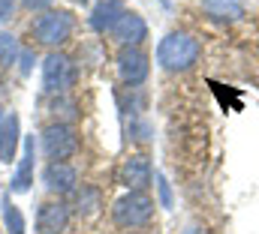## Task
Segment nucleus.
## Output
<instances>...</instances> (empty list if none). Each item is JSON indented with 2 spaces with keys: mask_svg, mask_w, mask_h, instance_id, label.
I'll list each match as a JSON object with an SVG mask.
<instances>
[{
  "mask_svg": "<svg viewBox=\"0 0 259 234\" xmlns=\"http://www.w3.org/2000/svg\"><path fill=\"white\" fill-rule=\"evenodd\" d=\"M199 54H202L199 39L190 36V33H184V30L166 33L160 39V45H157V63L166 72H187V69H193Z\"/></svg>",
  "mask_w": 259,
  "mask_h": 234,
  "instance_id": "obj_1",
  "label": "nucleus"
},
{
  "mask_svg": "<svg viewBox=\"0 0 259 234\" xmlns=\"http://www.w3.org/2000/svg\"><path fill=\"white\" fill-rule=\"evenodd\" d=\"M72 30H75V15L69 9H46L30 21L33 42L46 45V48H58V45L69 42Z\"/></svg>",
  "mask_w": 259,
  "mask_h": 234,
  "instance_id": "obj_2",
  "label": "nucleus"
},
{
  "mask_svg": "<svg viewBox=\"0 0 259 234\" xmlns=\"http://www.w3.org/2000/svg\"><path fill=\"white\" fill-rule=\"evenodd\" d=\"M154 207H157V204H154V198H151L148 192H127V195H121V198L115 201L112 219H115L118 228H142V225L151 222Z\"/></svg>",
  "mask_w": 259,
  "mask_h": 234,
  "instance_id": "obj_3",
  "label": "nucleus"
},
{
  "mask_svg": "<svg viewBox=\"0 0 259 234\" xmlns=\"http://www.w3.org/2000/svg\"><path fill=\"white\" fill-rule=\"evenodd\" d=\"M39 138H42V153H46V159H52V162H66V159H72V156L78 153V147H81L75 126H72V123H61V120L49 123Z\"/></svg>",
  "mask_w": 259,
  "mask_h": 234,
  "instance_id": "obj_4",
  "label": "nucleus"
},
{
  "mask_svg": "<svg viewBox=\"0 0 259 234\" xmlns=\"http://www.w3.org/2000/svg\"><path fill=\"white\" fill-rule=\"evenodd\" d=\"M75 81H78V66H75L72 57H66L61 51H52L42 60V84H46L49 93L64 96L75 87Z\"/></svg>",
  "mask_w": 259,
  "mask_h": 234,
  "instance_id": "obj_5",
  "label": "nucleus"
},
{
  "mask_svg": "<svg viewBox=\"0 0 259 234\" xmlns=\"http://www.w3.org/2000/svg\"><path fill=\"white\" fill-rule=\"evenodd\" d=\"M115 66H118V78L127 84L130 90L139 87V84H145V78H148V72H151L148 54H145L139 45H124V48L118 51Z\"/></svg>",
  "mask_w": 259,
  "mask_h": 234,
  "instance_id": "obj_6",
  "label": "nucleus"
},
{
  "mask_svg": "<svg viewBox=\"0 0 259 234\" xmlns=\"http://www.w3.org/2000/svg\"><path fill=\"white\" fill-rule=\"evenodd\" d=\"M72 210L64 198H49L36 210V234H64L69 228Z\"/></svg>",
  "mask_w": 259,
  "mask_h": 234,
  "instance_id": "obj_7",
  "label": "nucleus"
},
{
  "mask_svg": "<svg viewBox=\"0 0 259 234\" xmlns=\"http://www.w3.org/2000/svg\"><path fill=\"white\" fill-rule=\"evenodd\" d=\"M42 183L52 195L64 198V195H72L78 189V171L69 162H49L42 168Z\"/></svg>",
  "mask_w": 259,
  "mask_h": 234,
  "instance_id": "obj_8",
  "label": "nucleus"
},
{
  "mask_svg": "<svg viewBox=\"0 0 259 234\" xmlns=\"http://www.w3.org/2000/svg\"><path fill=\"white\" fill-rule=\"evenodd\" d=\"M154 180V168H151V159L145 153H133L130 159H124L121 165V183L127 186L130 192H145Z\"/></svg>",
  "mask_w": 259,
  "mask_h": 234,
  "instance_id": "obj_9",
  "label": "nucleus"
},
{
  "mask_svg": "<svg viewBox=\"0 0 259 234\" xmlns=\"http://www.w3.org/2000/svg\"><path fill=\"white\" fill-rule=\"evenodd\" d=\"M124 15H127V9H124L121 0H100V3L91 9V18H88V21H91V27H94L97 33H112Z\"/></svg>",
  "mask_w": 259,
  "mask_h": 234,
  "instance_id": "obj_10",
  "label": "nucleus"
},
{
  "mask_svg": "<svg viewBox=\"0 0 259 234\" xmlns=\"http://www.w3.org/2000/svg\"><path fill=\"white\" fill-rule=\"evenodd\" d=\"M33 165H36V141H33V135H27L24 147H21L18 168L12 174V192H27L30 189V183H33Z\"/></svg>",
  "mask_w": 259,
  "mask_h": 234,
  "instance_id": "obj_11",
  "label": "nucleus"
},
{
  "mask_svg": "<svg viewBox=\"0 0 259 234\" xmlns=\"http://www.w3.org/2000/svg\"><path fill=\"white\" fill-rule=\"evenodd\" d=\"M112 33H115V39L121 45H142L148 39V24H145V18L139 12H127Z\"/></svg>",
  "mask_w": 259,
  "mask_h": 234,
  "instance_id": "obj_12",
  "label": "nucleus"
},
{
  "mask_svg": "<svg viewBox=\"0 0 259 234\" xmlns=\"http://www.w3.org/2000/svg\"><path fill=\"white\" fill-rule=\"evenodd\" d=\"M21 144V123L18 114H6L0 120V162H12Z\"/></svg>",
  "mask_w": 259,
  "mask_h": 234,
  "instance_id": "obj_13",
  "label": "nucleus"
},
{
  "mask_svg": "<svg viewBox=\"0 0 259 234\" xmlns=\"http://www.w3.org/2000/svg\"><path fill=\"white\" fill-rule=\"evenodd\" d=\"M199 6H202V12L211 21L232 24V21H241L244 18V3L241 0H202Z\"/></svg>",
  "mask_w": 259,
  "mask_h": 234,
  "instance_id": "obj_14",
  "label": "nucleus"
},
{
  "mask_svg": "<svg viewBox=\"0 0 259 234\" xmlns=\"http://www.w3.org/2000/svg\"><path fill=\"white\" fill-rule=\"evenodd\" d=\"M3 225H6V234H24V231H27V225H24V216H21L18 204H12V201H6V204H3Z\"/></svg>",
  "mask_w": 259,
  "mask_h": 234,
  "instance_id": "obj_15",
  "label": "nucleus"
},
{
  "mask_svg": "<svg viewBox=\"0 0 259 234\" xmlns=\"http://www.w3.org/2000/svg\"><path fill=\"white\" fill-rule=\"evenodd\" d=\"M21 54V48H18V39L12 36V33H6V30H0V66L6 69V66H12L15 60Z\"/></svg>",
  "mask_w": 259,
  "mask_h": 234,
  "instance_id": "obj_16",
  "label": "nucleus"
},
{
  "mask_svg": "<svg viewBox=\"0 0 259 234\" xmlns=\"http://www.w3.org/2000/svg\"><path fill=\"white\" fill-rule=\"evenodd\" d=\"M97 207H100V192L81 186V192H78V213H94Z\"/></svg>",
  "mask_w": 259,
  "mask_h": 234,
  "instance_id": "obj_17",
  "label": "nucleus"
},
{
  "mask_svg": "<svg viewBox=\"0 0 259 234\" xmlns=\"http://www.w3.org/2000/svg\"><path fill=\"white\" fill-rule=\"evenodd\" d=\"M157 189H160V204L163 207H172V186L163 174H157Z\"/></svg>",
  "mask_w": 259,
  "mask_h": 234,
  "instance_id": "obj_18",
  "label": "nucleus"
},
{
  "mask_svg": "<svg viewBox=\"0 0 259 234\" xmlns=\"http://www.w3.org/2000/svg\"><path fill=\"white\" fill-rule=\"evenodd\" d=\"M15 15V0H0V24H6Z\"/></svg>",
  "mask_w": 259,
  "mask_h": 234,
  "instance_id": "obj_19",
  "label": "nucleus"
},
{
  "mask_svg": "<svg viewBox=\"0 0 259 234\" xmlns=\"http://www.w3.org/2000/svg\"><path fill=\"white\" fill-rule=\"evenodd\" d=\"M52 3H55V0H21V6H27V9H42V12H46Z\"/></svg>",
  "mask_w": 259,
  "mask_h": 234,
  "instance_id": "obj_20",
  "label": "nucleus"
},
{
  "mask_svg": "<svg viewBox=\"0 0 259 234\" xmlns=\"http://www.w3.org/2000/svg\"><path fill=\"white\" fill-rule=\"evenodd\" d=\"M18 57H21V72H24V75H27V72H30V66H33V51H21V54H18Z\"/></svg>",
  "mask_w": 259,
  "mask_h": 234,
  "instance_id": "obj_21",
  "label": "nucleus"
},
{
  "mask_svg": "<svg viewBox=\"0 0 259 234\" xmlns=\"http://www.w3.org/2000/svg\"><path fill=\"white\" fill-rule=\"evenodd\" d=\"M3 117H6V114H3V108H0V120H3Z\"/></svg>",
  "mask_w": 259,
  "mask_h": 234,
  "instance_id": "obj_22",
  "label": "nucleus"
}]
</instances>
